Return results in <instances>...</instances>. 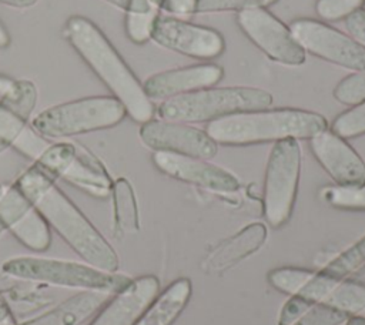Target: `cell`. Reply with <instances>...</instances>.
<instances>
[{"label":"cell","instance_id":"83f0119b","mask_svg":"<svg viewBox=\"0 0 365 325\" xmlns=\"http://www.w3.org/2000/svg\"><path fill=\"white\" fill-rule=\"evenodd\" d=\"M158 16L160 11L155 10L144 13H125L124 26L127 37L135 44H143L151 40L153 29Z\"/></svg>","mask_w":365,"mask_h":325},{"label":"cell","instance_id":"3957f363","mask_svg":"<svg viewBox=\"0 0 365 325\" xmlns=\"http://www.w3.org/2000/svg\"><path fill=\"white\" fill-rule=\"evenodd\" d=\"M327 130L318 113L299 108H262L230 114L208 123L205 133L218 144L244 145L287 138H312Z\"/></svg>","mask_w":365,"mask_h":325},{"label":"cell","instance_id":"44dd1931","mask_svg":"<svg viewBox=\"0 0 365 325\" xmlns=\"http://www.w3.org/2000/svg\"><path fill=\"white\" fill-rule=\"evenodd\" d=\"M114 227L120 234H133L140 228L138 205L134 190L127 178H117L111 190Z\"/></svg>","mask_w":365,"mask_h":325},{"label":"cell","instance_id":"8fae6325","mask_svg":"<svg viewBox=\"0 0 365 325\" xmlns=\"http://www.w3.org/2000/svg\"><path fill=\"white\" fill-rule=\"evenodd\" d=\"M141 141L154 151H168L202 160L212 158L217 143L202 130L187 123L150 120L140 127Z\"/></svg>","mask_w":365,"mask_h":325},{"label":"cell","instance_id":"ac0fdd59","mask_svg":"<svg viewBox=\"0 0 365 325\" xmlns=\"http://www.w3.org/2000/svg\"><path fill=\"white\" fill-rule=\"evenodd\" d=\"M60 180L96 198L110 197L114 182L106 167L88 151L78 147L64 167Z\"/></svg>","mask_w":365,"mask_h":325},{"label":"cell","instance_id":"f35d334b","mask_svg":"<svg viewBox=\"0 0 365 325\" xmlns=\"http://www.w3.org/2000/svg\"><path fill=\"white\" fill-rule=\"evenodd\" d=\"M37 1L38 0H0L1 4L16 7V9H27V7L34 6Z\"/></svg>","mask_w":365,"mask_h":325},{"label":"cell","instance_id":"9c48e42d","mask_svg":"<svg viewBox=\"0 0 365 325\" xmlns=\"http://www.w3.org/2000/svg\"><path fill=\"white\" fill-rule=\"evenodd\" d=\"M237 23L244 34L269 58L287 66H301L305 51L279 19L265 7L241 10Z\"/></svg>","mask_w":365,"mask_h":325},{"label":"cell","instance_id":"836d02e7","mask_svg":"<svg viewBox=\"0 0 365 325\" xmlns=\"http://www.w3.org/2000/svg\"><path fill=\"white\" fill-rule=\"evenodd\" d=\"M312 306H314L312 302H309L301 296H297V295H289V299L285 302V305L282 306V309L279 312L278 325H294Z\"/></svg>","mask_w":365,"mask_h":325},{"label":"cell","instance_id":"9a60e30c","mask_svg":"<svg viewBox=\"0 0 365 325\" xmlns=\"http://www.w3.org/2000/svg\"><path fill=\"white\" fill-rule=\"evenodd\" d=\"M222 76L224 70L217 64H194L155 73L144 81L143 87L151 101L167 100L175 96L214 87Z\"/></svg>","mask_w":365,"mask_h":325},{"label":"cell","instance_id":"7c38bea8","mask_svg":"<svg viewBox=\"0 0 365 325\" xmlns=\"http://www.w3.org/2000/svg\"><path fill=\"white\" fill-rule=\"evenodd\" d=\"M153 162L161 172L208 191L234 192L240 188V181L234 174L202 158L168 151H154Z\"/></svg>","mask_w":365,"mask_h":325},{"label":"cell","instance_id":"8992f818","mask_svg":"<svg viewBox=\"0 0 365 325\" xmlns=\"http://www.w3.org/2000/svg\"><path fill=\"white\" fill-rule=\"evenodd\" d=\"M125 115L115 97L91 96L51 105L40 111L30 125L44 138H66L111 128Z\"/></svg>","mask_w":365,"mask_h":325},{"label":"cell","instance_id":"7bdbcfd3","mask_svg":"<svg viewBox=\"0 0 365 325\" xmlns=\"http://www.w3.org/2000/svg\"><path fill=\"white\" fill-rule=\"evenodd\" d=\"M346 325H365V316H349Z\"/></svg>","mask_w":365,"mask_h":325},{"label":"cell","instance_id":"603a6c76","mask_svg":"<svg viewBox=\"0 0 365 325\" xmlns=\"http://www.w3.org/2000/svg\"><path fill=\"white\" fill-rule=\"evenodd\" d=\"M321 302L345 312L348 316H365V285L349 278L342 279Z\"/></svg>","mask_w":365,"mask_h":325},{"label":"cell","instance_id":"ee69618b","mask_svg":"<svg viewBox=\"0 0 365 325\" xmlns=\"http://www.w3.org/2000/svg\"><path fill=\"white\" fill-rule=\"evenodd\" d=\"M147 1L150 3L151 7H154V9H157V10L161 11V3H163V0H147Z\"/></svg>","mask_w":365,"mask_h":325},{"label":"cell","instance_id":"7402d4cb","mask_svg":"<svg viewBox=\"0 0 365 325\" xmlns=\"http://www.w3.org/2000/svg\"><path fill=\"white\" fill-rule=\"evenodd\" d=\"M10 232L34 252H44L51 244V228L36 207L29 210L13 225Z\"/></svg>","mask_w":365,"mask_h":325},{"label":"cell","instance_id":"f1b7e54d","mask_svg":"<svg viewBox=\"0 0 365 325\" xmlns=\"http://www.w3.org/2000/svg\"><path fill=\"white\" fill-rule=\"evenodd\" d=\"M332 131L342 138L365 134V103L339 114L332 123Z\"/></svg>","mask_w":365,"mask_h":325},{"label":"cell","instance_id":"2e32d148","mask_svg":"<svg viewBox=\"0 0 365 325\" xmlns=\"http://www.w3.org/2000/svg\"><path fill=\"white\" fill-rule=\"evenodd\" d=\"M37 104V87L30 80H16L13 87L0 96V154L13 147L29 125Z\"/></svg>","mask_w":365,"mask_h":325},{"label":"cell","instance_id":"cb8c5ba5","mask_svg":"<svg viewBox=\"0 0 365 325\" xmlns=\"http://www.w3.org/2000/svg\"><path fill=\"white\" fill-rule=\"evenodd\" d=\"M365 267V235L354 245L341 252L335 259L325 265L319 272L336 282L349 278Z\"/></svg>","mask_w":365,"mask_h":325},{"label":"cell","instance_id":"1f68e13d","mask_svg":"<svg viewBox=\"0 0 365 325\" xmlns=\"http://www.w3.org/2000/svg\"><path fill=\"white\" fill-rule=\"evenodd\" d=\"M365 0H317L315 11L322 20L335 21L362 9Z\"/></svg>","mask_w":365,"mask_h":325},{"label":"cell","instance_id":"ab89813d","mask_svg":"<svg viewBox=\"0 0 365 325\" xmlns=\"http://www.w3.org/2000/svg\"><path fill=\"white\" fill-rule=\"evenodd\" d=\"M16 80H13L11 77L9 76H4V74H0V96H3L6 91H9L13 84H14Z\"/></svg>","mask_w":365,"mask_h":325},{"label":"cell","instance_id":"6da1fadb","mask_svg":"<svg viewBox=\"0 0 365 325\" xmlns=\"http://www.w3.org/2000/svg\"><path fill=\"white\" fill-rule=\"evenodd\" d=\"M81 259L103 271H117L118 257L111 244L80 208L56 185V180L33 162L13 182Z\"/></svg>","mask_w":365,"mask_h":325},{"label":"cell","instance_id":"8d00e7d4","mask_svg":"<svg viewBox=\"0 0 365 325\" xmlns=\"http://www.w3.org/2000/svg\"><path fill=\"white\" fill-rule=\"evenodd\" d=\"M110 4L124 10L125 13H144V11H160L150 6L147 0H106Z\"/></svg>","mask_w":365,"mask_h":325},{"label":"cell","instance_id":"d590c367","mask_svg":"<svg viewBox=\"0 0 365 325\" xmlns=\"http://www.w3.org/2000/svg\"><path fill=\"white\" fill-rule=\"evenodd\" d=\"M197 0H163L161 10L173 16H188L195 13Z\"/></svg>","mask_w":365,"mask_h":325},{"label":"cell","instance_id":"d4e9b609","mask_svg":"<svg viewBox=\"0 0 365 325\" xmlns=\"http://www.w3.org/2000/svg\"><path fill=\"white\" fill-rule=\"evenodd\" d=\"M321 198L338 208L365 210V184L356 187H327L321 191Z\"/></svg>","mask_w":365,"mask_h":325},{"label":"cell","instance_id":"f546056e","mask_svg":"<svg viewBox=\"0 0 365 325\" xmlns=\"http://www.w3.org/2000/svg\"><path fill=\"white\" fill-rule=\"evenodd\" d=\"M278 0H197L195 13H215V11H241L248 9L268 7Z\"/></svg>","mask_w":365,"mask_h":325},{"label":"cell","instance_id":"ba28073f","mask_svg":"<svg viewBox=\"0 0 365 325\" xmlns=\"http://www.w3.org/2000/svg\"><path fill=\"white\" fill-rule=\"evenodd\" d=\"M289 31L304 51L349 70L365 68V48L349 34H345L324 21L298 19Z\"/></svg>","mask_w":365,"mask_h":325},{"label":"cell","instance_id":"7a4b0ae2","mask_svg":"<svg viewBox=\"0 0 365 325\" xmlns=\"http://www.w3.org/2000/svg\"><path fill=\"white\" fill-rule=\"evenodd\" d=\"M64 37L135 123L144 124L153 120L155 107L145 94L143 84L91 20L71 16L66 21Z\"/></svg>","mask_w":365,"mask_h":325},{"label":"cell","instance_id":"e0dca14e","mask_svg":"<svg viewBox=\"0 0 365 325\" xmlns=\"http://www.w3.org/2000/svg\"><path fill=\"white\" fill-rule=\"evenodd\" d=\"M267 239V227L254 222L221 242L202 262L204 271L221 272L258 251Z\"/></svg>","mask_w":365,"mask_h":325},{"label":"cell","instance_id":"484cf974","mask_svg":"<svg viewBox=\"0 0 365 325\" xmlns=\"http://www.w3.org/2000/svg\"><path fill=\"white\" fill-rule=\"evenodd\" d=\"M334 97L341 104L352 107L365 103V68L344 77L335 86Z\"/></svg>","mask_w":365,"mask_h":325},{"label":"cell","instance_id":"4dcf8cb0","mask_svg":"<svg viewBox=\"0 0 365 325\" xmlns=\"http://www.w3.org/2000/svg\"><path fill=\"white\" fill-rule=\"evenodd\" d=\"M349 316L324 302L314 305L305 315H302L294 325H341L346 322Z\"/></svg>","mask_w":365,"mask_h":325},{"label":"cell","instance_id":"30bf717a","mask_svg":"<svg viewBox=\"0 0 365 325\" xmlns=\"http://www.w3.org/2000/svg\"><path fill=\"white\" fill-rule=\"evenodd\" d=\"M151 40L164 48L200 60L215 58L225 47L217 30L161 14L155 20Z\"/></svg>","mask_w":365,"mask_h":325},{"label":"cell","instance_id":"ffe728a7","mask_svg":"<svg viewBox=\"0 0 365 325\" xmlns=\"http://www.w3.org/2000/svg\"><path fill=\"white\" fill-rule=\"evenodd\" d=\"M191 296V282L180 278L171 282L144 309L134 325H173Z\"/></svg>","mask_w":365,"mask_h":325},{"label":"cell","instance_id":"60d3db41","mask_svg":"<svg viewBox=\"0 0 365 325\" xmlns=\"http://www.w3.org/2000/svg\"><path fill=\"white\" fill-rule=\"evenodd\" d=\"M10 41H11V37H10L9 31H7V29L4 27V24L0 21V47L1 48L7 47L10 44Z\"/></svg>","mask_w":365,"mask_h":325},{"label":"cell","instance_id":"4fadbf2b","mask_svg":"<svg viewBox=\"0 0 365 325\" xmlns=\"http://www.w3.org/2000/svg\"><path fill=\"white\" fill-rule=\"evenodd\" d=\"M309 147L318 162L338 185L365 184V162L345 138L327 128L309 138Z\"/></svg>","mask_w":365,"mask_h":325},{"label":"cell","instance_id":"4316f807","mask_svg":"<svg viewBox=\"0 0 365 325\" xmlns=\"http://www.w3.org/2000/svg\"><path fill=\"white\" fill-rule=\"evenodd\" d=\"M314 275V271L299 268H278L268 274V281L278 291L294 295L297 294Z\"/></svg>","mask_w":365,"mask_h":325},{"label":"cell","instance_id":"d6a6232c","mask_svg":"<svg viewBox=\"0 0 365 325\" xmlns=\"http://www.w3.org/2000/svg\"><path fill=\"white\" fill-rule=\"evenodd\" d=\"M48 145H50V143L47 141V138H44L41 134H38L31 125H27L23 130V133L17 137V140L14 141L13 148L34 161L46 151V148Z\"/></svg>","mask_w":365,"mask_h":325},{"label":"cell","instance_id":"f6af8a7d","mask_svg":"<svg viewBox=\"0 0 365 325\" xmlns=\"http://www.w3.org/2000/svg\"><path fill=\"white\" fill-rule=\"evenodd\" d=\"M4 191H6V187H4V185L0 182V198H1V195L4 194Z\"/></svg>","mask_w":365,"mask_h":325},{"label":"cell","instance_id":"b9f144b4","mask_svg":"<svg viewBox=\"0 0 365 325\" xmlns=\"http://www.w3.org/2000/svg\"><path fill=\"white\" fill-rule=\"evenodd\" d=\"M349 279L355 281V282H359L362 285H365V267H362L359 271H356L354 275L349 277Z\"/></svg>","mask_w":365,"mask_h":325},{"label":"cell","instance_id":"5bb4252c","mask_svg":"<svg viewBox=\"0 0 365 325\" xmlns=\"http://www.w3.org/2000/svg\"><path fill=\"white\" fill-rule=\"evenodd\" d=\"M158 291L160 281L157 277L143 275L134 278L97 311L90 325H134L158 295Z\"/></svg>","mask_w":365,"mask_h":325},{"label":"cell","instance_id":"74e56055","mask_svg":"<svg viewBox=\"0 0 365 325\" xmlns=\"http://www.w3.org/2000/svg\"><path fill=\"white\" fill-rule=\"evenodd\" d=\"M10 322H13L10 308H9V305L6 304V301H4V299L1 298V295H0V325H3V324H10Z\"/></svg>","mask_w":365,"mask_h":325},{"label":"cell","instance_id":"d6986e66","mask_svg":"<svg viewBox=\"0 0 365 325\" xmlns=\"http://www.w3.org/2000/svg\"><path fill=\"white\" fill-rule=\"evenodd\" d=\"M110 296L111 295L104 292L81 291L46 314L20 325H81L90 319L110 299ZM3 325H13V322Z\"/></svg>","mask_w":365,"mask_h":325},{"label":"cell","instance_id":"5b68a950","mask_svg":"<svg viewBox=\"0 0 365 325\" xmlns=\"http://www.w3.org/2000/svg\"><path fill=\"white\" fill-rule=\"evenodd\" d=\"M272 96L258 87H207L164 100L155 110L160 120L177 123L212 121L230 114L262 110Z\"/></svg>","mask_w":365,"mask_h":325},{"label":"cell","instance_id":"277c9868","mask_svg":"<svg viewBox=\"0 0 365 325\" xmlns=\"http://www.w3.org/2000/svg\"><path fill=\"white\" fill-rule=\"evenodd\" d=\"M1 272L10 278L80 291H96L114 295L127 287L133 278L117 271H103L87 262L16 257L1 264Z\"/></svg>","mask_w":365,"mask_h":325},{"label":"cell","instance_id":"e575fe53","mask_svg":"<svg viewBox=\"0 0 365 325\" xmlns=\"http://www.w3.org/2000/svg\"><path fill=\"white\" fill-rule=\"evenodd\" d=\"M345 29L365 48V9H359L345 19Z\"/></svg>","mask_w":365,"mask_h":325},{"label":"cell","instance_id":"52a82bcc","mask_svg":"<svg viewBox=\"0 0 365 325\" xmlns=\"http://www.w3.org/2000/svg\"><path fill=\"white\" fill-rule=\"evenodd\" d=\"M301 172V150L298 140L277 141L268 157L262 211L267 222L277 228L292 214Z\"/></svg>","mask_w":365,"mask_h":325}]
</instances>
